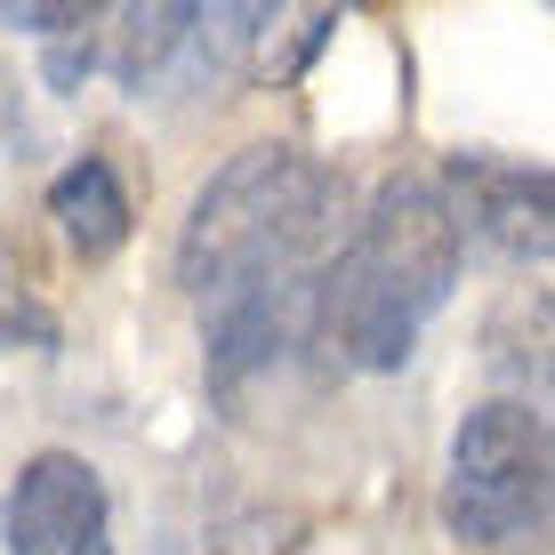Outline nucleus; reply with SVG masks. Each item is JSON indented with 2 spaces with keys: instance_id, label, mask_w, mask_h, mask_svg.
Returning a JSON list of instances; mask_svg holds the SVG:
<instances>
[{
  "instance_id": "nucleus-1",
  "label": "nucleus",
  "mask_w": 555,
  "mask_h": 555,
  "mask_svg": "<svg viewBox=\"0 0 555 555\" xmlns=\"http://www.w3.org/2000/svg\"><path fill=\"white\" fill-rule=\"evenodd\" d=\"M459 282V225L435 178H387L362 209L347 258L314 282V331L347 371H403L427 314Z\"/></svg>"
},
{
  "instance_id": "nucleus-12",
  "label": "nucleus",
  "mask_w": 555,
  "mask_h": 555,
  "mask_svg": "<svg viewBox=\"0 0 555 555\" xmlns=\"http://www.w3.org/2000/svg\"><path fill=\"white\" fill-rule=\"evenodd\" d=\"M89 56H98L89 25H81V33H56V41H49V81H56V89H73V81L89 73Z\"/></svg>"
},
{
  "instance_id": "nucleus-8",
  "label": "nucleus",
  "mask_w": 555,
  "mask_h": 555,
  "mask_svg": "<svg viewBox=\"0 0 555 555\" xmlns=\"http://www.w3.org/2000/svg\"><path fill=\"white\" fill-rule=\"evenodd\" d=\"M49 218H56V234H65V250H73V258L98 266V258H113V250L129 242L138 209H129L121 169H113L105 153H81V162L56 169V185H49Z\"/></svg>"
},
{
  "instance_id": "nucleus-11",
  "label": "nucleus",
  "mask_w": 555,
  "mask_h": 555,
  "mask_svg": "<svg viewBox=\"0 0 555 555\" xmlns=\"http://www.w3.org/2000/svg\"><path fill=\"white\" fill-rule=\"evenodd\" d=\"M81 25H98V9H73V0H0V33H81Z\"/></svg>"
},
{
  "instance_id": "nucleus-3",
  "label": "nucleus",
  "mask_w": 555,
  "mask_h": 555,
  "mask_svg": "<svg viewBox=\"0 0 555 555\" xmlns=\"http://www.w3.org/2000/svg\"><path fill=\"white\" fill-rule=\"evenodd\" d=\"M555 491V435L547 411L524 395L475 403L451 435V475H443V531L459 547H507L547 524Z\"/></svg>"
},
{
  "instance_id": "nucleus-9",
  "label": "nucleus",
  "mask_w": 555,
  "mask_h": 555,
  "mask_svg": "<svg viewBox=\"0 0 555 555\" xmlns=\"http://www.w3.org/2000/svg\"><path fill=\"white\" fill-rule=\"evenodd\" d=\"M491 371L515 378V387H531L540 395L547 387V291L531 282V291H515L500 314H491Z\"/></svg>"
},
{
  "instance_id": "nucleus-4",
  "label": "nucleus",
  "mask_w": 555,
  "mask_h": 555,
  "mask_svg": "<svg viewBox=\"0 0 555 555\" xmlns=\"http://www.w3.org/2000/svg\"><path fill=\"white\" fill-rule=\"evenodd\" d=\"M274 9H194V0H153V9H121L113 25V73L129 98H194V89L225 81Z\"/></svg>"
},
{
  "instance_id": "nucleus-7",
  "label": "nucleus",
  "mask_w": 555,
  "mask_h": 555,
  "mask_svg": "<svg viewBox=\"0 0 555 555\" xmlns=\"http://www.w3.org/2000/svg\"><path fill=\"white\" fill-rule=\"evenodd\" d=\"M314 282L322 274H266L209 306V387L242 395L258 371H274L314 331Z\"/></svg>"
},
{
  "instance_id": "nucleus-5",
  "label": "nucleus",
  "mask_w": 555,
  "mask_h": 555,
  "mask_svg": "<svg viewBox=\"0 0 555 555\" xmlns=\"http://www.w3.org/2000/svg\"><path fill=\"white\" fill-rule=\"evenodd\" d=\"M459 225V250L483 242L507 266H540L555 242V178L540 162H491V153H459L451 178L435 185Z\"/></svg>"
},
{
  "instance_id": "nucleus-10",
  "label": "nucleus",
  "mask_w": 555,
  "mask_h": 555,
  "mask_svg": "<svg viewBox=\"0 0 555 555\" xmlns=\"http://www.w3.org/2000/svg\"><path fill=\"white\" fill-rule=\"evenodd\" d=\"M0 347H56V314L16 282H0Z\"/></svg>"
},
{
  "instance_id": "nucleus-6",
  "label": "nucleus",
  "mask_w": 555,
  "mask_h": 555,
  "mask_svg": "<svg viewBox=\"0 0 555 555\" xmlns=\"http://www.w3.org/2000/svg\"><path fill=\"white\" fill-rule=\"evenodd\" d=\"M9 555H113V500L81 451H33L16 467Z\"/></svg>"
},
{
  "instance_id": "nucleus-2",
  "label": "nucleus",
  "mask_w": 555,
  "mask_h": 555,
  "mask_svg": "<svg viewBox=\"0 0 555 555\" xmlns=\"http://www.w3.org/2000/svg\"><path fill=\"white\" fill-rule=\"evenodd\" d=\"M338 178L298 145H242L234 162L194 194L178 234V282L218 306L242 282L266 274H314L331 242Z\"/></svg>"
}]
</instances>
